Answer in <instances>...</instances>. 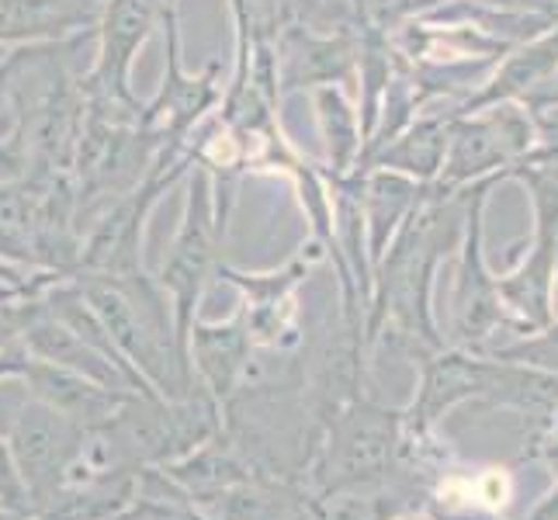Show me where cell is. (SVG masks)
Instances as JSON below:
<instances>
[{
    "mask_svg": "<svg viewBox=\"0 0 558 520\" xmlns=\"http://www.w3.org/2000/svg\"><path fill=\"white\" fill-rule=\"evenodd\" d=\"M105 0H0V46L63 43L98 25Z\"/></svg>",
    "mask_w": 558,
    "mask_h": 520,
    "instance_id": "52a82bcc",
    "label": "cell"
},
{
    "mask_svg": "<svg viewBox=\"0 0 558 520\" xmlns=\"http://www.w3.org/2000/svg\"><path fill=\"white\" fill-rule=\"evenodd\" d=\"M94 316L101 319L132 368L160 399H184L198 389L191 364L178 343V326L170 299L157 278L146 271L136 275H73Z\"/></svg>",
    "mask_w": 558,
    "mask_h": 520,
    "instance_id": "6da1fadb",
    "label": "cell"
},
{
    "mask_svg": "<svg viewBox=\"0 0 558 520\" xmlns=\"http://www.w3.org/2000/svg\"><path fill=\"white\" fill-rule=\"evenodd\" d=\"M222 237H226V222L219 219L211 170L198 160V153H195L181 229H178L174 246H170V254L160 267V278H157L160 288L167 292V299H170V310H174L178 343H181L184 358H187V337H191V326H195L202 292L208 285V275L216 271V264H219Z\"/></svg>",
    "mask_w": 558,
    "mask_h": 520,
    "instance_id": "7a4b0ae2",
    "label": "cell"
},
{
    "mask_svg": "<svg viewBox=\"0 0 558 520\" xmlns=\"http://www.w3.org/2000/svg\"><path fill=\"white\" fill-rule=\"evenodd\" d=\"M445 132H440L437 122H423L416 125L407 140H399V146L385 149L378 157V167L385 170H407V173H416V178H430V173L437 170L440 157H445Z\"/></svg>",
    "mask_w": 558,
    "mask_h": 520,
    "instance_id": "30bf717a",
    "label": "cell"
},
{
    "mask_svg": "<svg viewBox=\"0 0 558 520\" xmlns=\"http://www.w3.org/2000/svg\"><path fill=\"white\" fill-rule=\"evenodd\" d=\"M160 28L167 38V63H163V84L157 98L143 105L140 129L157 132L160 146L170 149H191L187 136L205 114L222 105V84H219V63H208L202 73H187L181 63V28H178V4H167Z\"/></svg>",
    "mask_w": 558,
    "mask_h": 520,
    "instance_id": "277c9868",
    "label": "cell"
},
{
    "mask_svg": "<svg viewBox=\"0 0 558 520\" xmlns=\"http://www.w3.org/2000/svg\"><path fill=\"white\" fill-rule=\"evenodd\" d=\"M28 351L22 343L17 347H8V351H0V382H11V378H22L28 372Z\"/></svg>",
    "mask_w": 558,
    "mask_h": 520,
    "instance_id": "7c38bea8",
    "label": "cell"
},
{
    "mask_svg": "<svg viewBox=\"0 0 558 520\" xmlns=\"http://www.w3.org/2000/svg\"><path fill=\"white\" fill-rule=\"evenodd\" d=\"M313 105H316V114H319V129L326 136V157H330V170H333V178H343V173L354 167L357 146H361L354 111H351L348 101H343V94L333 84L316 87L313 90Z\"/></svg>",
    "mask_w": 558,
    "mask_h": 520,
    "instance_id": "ba28073f",
    "label": "cell"
},
{
    "mask_svg": "<svg viewBox=\"0 0 558 520\" xmlns=\"http://www.w3.org/2000/svg\"><path fill=\"white\" fill-rule=\"evenodd\" d=\"M22 378L28 382V396L43 399L46 407L73 420L81 431H94V427H101V423H108L114 410L132 396V392L108 389V385L84 378L76 372H66L60 364L35 361V358L28 361V372Z\"/></svg>",
    "mask_w": 558,
    "mask_h": 520,
    "instance_id": "8992f818",
    "label": "cell"
},
{
    "mask_svg": "<svg viewBox=\"0 0 558 520\" xmlns=\"http://www.w3.org/2000/svg\"><path fill=\"white\" fill-rule=\"evenodd\" d=\"M43 313V295L35 292H0V351L22 343L28 323Z\"/></svg>",
    "mask_w": 558,
    "mask_h": 520,
    "instance_id": "8fae6325",
    "label": "cell"
},
{
    "mask_svg": "<svg viewBox=\"0 0 558 520\" xmlns=\"http://www.w3.org/2000/svg\"><path fill=\"white\" fill-rule=\"evenodd\" d=\"M250 358H254V337H250L243 305L236 310V316L226 323L195 319V326H191V337H187L191 375H195V382L219 402V407L243 385Z\"/></svg>",
    "mask_w": 558,
    "mask_h": 520,
    "instance_id": "5b68a950",
    "label": "cell"
},
{
    "mask_svg": "<svg viewBox=\"0 0 558 520\" xmlns=\"http://www.w3.org/2000/svg\"><path fill=\"white\" fill-rule=\"evenodd\" d=\"M84 434L87 431L35 396H28L25 407L14 413L4 440L28 489L32 517H46L63 499L70 472L84 448Z\"/></svg>",
    "mask_w": 558,
    "mask_h": 520,
    "instance_id": "3957f363",
    "label": "cell"
},
{
    "mask_svg": "<svg viewBox=\"0 0 558 520\" xmlns=\"http://www.w3.org/2000/svg\"><path fill=\"white\" fill-rule=\"evenodd\" d=\"M361 191H364L361 205H364V216H368V222H372V240H375V250H378L385 243V237H389V229L396 226V219L407 211L413 184L407 178H399V173H392V170H381Z\"/></svg>",
    "mask_w": 558,
    "mask_h": 520,
    "instance_id": "9c48e42d",
    "label": "cell"
}]
</instances>
